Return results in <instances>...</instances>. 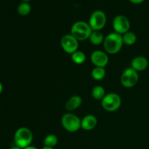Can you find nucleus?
I'll return each mask as SVG.
<instances>
[{"label":"nucleus","instance_id":"4","mask_svg":"<svg viewBox=\"0 0 149 149\" xmlns=\"http://www.w3.org/2000/svg\"><path fill=\"white\" fill-rule=\"evenodd\" d=\"M61 124L65 130L70 132H74L81 128V120L77 116L71 113H65L61 118Z\"/></svg>","mask_w":149,"mask_h":149},{"label":"nucleus","instance_id":"2","mask_svg":"<svg viewBox=\"0 0 149 149\" xmlns=\"http://www.w3.org/2000/svg\"><path fill=\"white\" fill-rule=\"evenodd\" d=\"M93 32L89 23L84 21H77L73 24L71 29V34L78 41H84L90 38Z\"/></svg>","mask_w":149,"mask_h":149},{"label":"nucleus","instance_id":"1","mask_svg":"<svg viewBox=\"0 0 149 149\" xmlns=\"http://www.w3.org/2000/svg\"><path fill=\"white\" fill-rule=\"evenodd\" d=\"M124 45L122 36L121 34L113 32L108 34L105 37L103 45L104 49L108 53L116 54L121 50L122 46Z\"/></svg>","mask_w":149,"mask_h":149},{"label":"nucleus","instance_id":"13","mask_svg":"<svg viewBox=\"0 0 149 149\" xmlns=\"http://www.w3.org/2000/svg\"><path fill=\"white\" fill-rule=\"evenodd\" d=\"M82 103V99L79 95H74L66 102L65 109L68 111H73L78 109Z\"/></svg>","mask_w":149,"mask_h":149},{"label":"nucleus","instance_id":"3","mask_svg":"<svg viewBox=\"0 0 149 149\" xmlns=\"http://www.w3.org/2000/svg\"><path fill=\"white\" fill-rule=\"evenodd\" d=\"M33 141V133L26 127H20L17 130L14 135V142L16 146L24 149L29 146Z\"/></svg>","mask_w":149,"mask_h":149},{"label":"nucleus","instance_id":"14","mask_svg":"<svg viewBox=\"0 0 149 149\" xmlns=\"http://www.w3.org/2000/svg\"><path fill=\"white\" fill-rule=\"evenodd\" d=\"M104 39L103 33L100 31H93L89 38L90 42L95 45H99L101 43H103Z\"/></svg>","mask_w":149,"mask_h":149},{"label":"nucleus","instance_id":"10","mask_svg":"<svg viewBox=\"0 0 149 149\" xmlns=\"http://www.w3.org/2000/svg\"><path fill=\"white\" fill-rule=\"evenodd\" d=\"M92 63L96 67H101L105 68L109 63V57L106 52L101 50H95L91 54L90 56Z\"/></svg>","mask_w":149,"mask_h":149},{"label":"nucleus","instance_id":"12","mask_svg":"<svg viewBox=\"0 0 149 149\" xmlns=\"http://www.w3.org/2000/svg\"><path fill=\"white\" fill-rule=\"evenodd\" d=\"M97 125V118L94 115L89 114L81 119V126L84 130L90 131L95 129Z\"/></svg>","mask_w":149,"mask_h":149},{"label":"nucleus","instance_id":"7","mask_svg":"<svg viewBox=\"0 0 149 149\" xmlns=\"http://www.w3.org/2000/svg\"><path fill=\"white\" fill-rule=\"evenodd\" d=\"M106 15L101 10H96L92 13L89 25L93 31H100L106 23Z\"/></svg>","mask_w":149,"mask_h":149},{"label":"nucleus","instance_id":"6","mask_svg":"<svg viewBox=\"0 0 149 149\" xmlns=\"http://www.w3.org/2000/svg\"><path fill=\"white\" fill-rule=\"evenodd\" d=\"M139 76L138 72L133 68H126L121 76V83L126 88L133 87L138 83Z\"/></svg>","mask_w":149,"mask_h":149},{"label":"nucleus","instance_id":"15","mask_svg":"<svg viewBox=\"0 0 149 149\" xmlns=\"http://www.w3.org/2000/svg\"><path fill=\"white\" fill-rule=\"evenodd\" d=\"M92 95L96 100H102L106 95L104 88L101 86H95L92 90Z\"/></svg>","mask_w":149,"mask_h":149},{"label":"nucleus","instance_id":"18","mask_svg":"<svg viewBox=\"0 0 149 149\" xmlns=\"http://www.w3.org/2000/svg\"><path fill=\"white\" fill-rule=\"evenodd\" d=\"M106 76V70L104 68H101V67H95L94 69L92 71V77L94 79L97 80H102Z\"/></svg>","mask_w":149,"mask_h":149},{"label":"nucleus","instance_id":"9","mask_svg":"<svg viewBox=\"0 0 149 149\" xmlns=\"http://www.w3.org/2000/svg\"><path fill=\"white\" fill-rule=\"evenodd\" d=\"M61 45L66 53L72 55L78 49L79 41L71 34H66L61 38Z\"/></svg>","mask_w":149,"mask_h":149},{"label":"nucleus","instance_id":"17","mask_svg":"<svg viewBox=\"0 0 149 149\" xmlns=\"http://www.w3.org/2000/svg\"><path fill=\"white\" fill-rule=\"evenodd\" d=\"M71 59L74 63L77 65H81L84 63L86 61L85 54L81 51L77 50L71 55Z\"/></svg>","mask_w":149,"mask_h":149},{"label":"nucleus","instance_id":"26","mask_svg":"<svg viewBox=\"0 0 149 149\" xmlns=\"http://www.w3.org/2000/svg\"><path fill=\"white\" fill-rule=\"evenodd\" d=\"M21 1H23V2H27V1H30V0H21Z\"/></svg>","mask_w":149,"mask_h":149},{"label":"nucleus","instance_id":"20","mask_svg":"<svg viewBox=\"0 0 149 149\" xmlns=\"http://www.w3.org/2000/svg\"><path fill=\"white\" fill-rule=\"evenodd\" d=\"M58 142V137L55 135H48L47 136L45 137V140H44V144H45V146L47 147H51V148H53L55 146L57 145Z\"/></svg>","mask_w":149,"mask_h":149},{"label":"nucleus","instance_id":"5","mask_svg":"<svg viewBox=\"0 0 149 149\" xmlns=\"http://www.w3.org/2000/svg\"><path fill=\"white\" fill-rule=\"evenodd\" d=\"M122 99L119 95L116 93H109L105 95L101 100L102 107L106 111L113 112L120 108Z\"/></svg>","mask_w":149,"mask_h":149},{"label":"nucleus","instance_id":"19","mask_svg":"<svg viewBox=\"0 0 149 149\" xmlns=\"http://www.w3.org/2000/svg\"><path fill=\"white\" fill-rule=\"evenodd\" d=\"M31 11V7L28 2H22L17 7V13L22 16L28 15Z\"/></svg>","mask_w":149,"mask_h":149},{"label":"nucleus","instance_id":"16","mask_svg":"<svg viewBox=\"0 0 149 149\" xmlns=\"http://www.w3.org/2000/svg\"><path fill=\"white\" fill-rule=\"evenodd\" d=\"M122 36L124 44L127 45H134L137 41V36L135 33L132 31H130L127 32V33H124Z\"/></svg>","mask_w":149,"mask_h":149},{"label":"nucleus","instance_id":"11","mask_svg":"<svg viewBox=\"0 0 149 149\" xmlns=\"http://www.w3.org/2000/svg\"><path fill=\"white\" fill-rule=\"evenodd\" d=\"M148 66V61L143 56L135 57L131 62V68L137 72L145 71Z\"/></svg>","mask_w":149,"mask_h":149},{"label":"nucleus","instance_id":"21","mask_svg":"<svg viewBox=\"0 0 149 149\" xmlns=\"http://www.w3.org/2000/svg\"><path fill=\"white\" fill-rule=\"evenodd\" d=\"M129 1L132 3H134V4H141L144 0H129Z\"/></svg>","mask_w":149,"mask_h":149},{"label":"nucleus","instance_id":"8","mask_svg":"<svg viewBox=\"0 0 149 149\" xmlns=\"http://www.w3.org/2000/svg\"><path fill=\"white\" fill-rule=\"evenodd\" d=\"M113 28L116 33L123 35L124 33L129 31L130 28L129 19L123 15L116 16L113 20Z\"/></svg>","mask_w":149,"mask_h":149},{"label":"nucleus","instance_id":"25","mask_svg":"<svg viewBox=\"0 0 149 149\" xmlns=\"http://www.w3.org/2000/svg\"><path fill=\"white\" fill-rule=\"evenodd\" d=\"M10 149H22V148H19V147H17V146H14V147H12Z\"/></svg>","mask_w":149,"mask_h":149},{"label":"nucleus","instance_id":"22","mask_svg":"<svg viewBox=\"0 0 149 149\" xmlns=\"http://www.w3.org/2000/svg\"><path fill=\"white\" fill-rule=\"evenodd\" d=\"M24 149H38L35 146H29L26 147V148H25Z\"/></svg>","mask_w":149,"mask_h":149},{"label":"nucleus","instance_id":"24","mask_svg":"<svg viewBox=\"0 0 149 149\" xmlns=\"http://www.w3.org/2000/svg\"><path fill=\"white\" fill-rule=\"evenodd\" d=\"M42 149H54L53 148H51V147H47V146H44Z\"/></svg>","mask_w":149,"mask_h":149},{"label":"nucleus","instance_id":"23","mask_svg":"<svg viewBox=\"0 0 149 149\" xmlns=\"http://www.w3.org/2000/svg\"><path fill=\"white\" fill-rule=\"evenodd\" d=\"M2 91H3V85H2V84L0 82V94L2 93Z\"/></svg>","mask_w":149,"mask_h":149}]
</instances>
